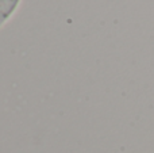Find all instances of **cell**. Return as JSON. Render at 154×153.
Returning <instances> with one entry per match:
<instances>
[{
  "label": "cell",
  "mask_w": 154,
  "mask_h": 153,
  "mask_svg": "<svg viewBox=\"0 0 154 153\" xmlns=\"http://www.w3.org/2000/svg\"><path fill=\"white\" fill-rule=\"evenodd\" d=\"M19 0H0V26L16 8Z\"/></svg>",
  "instance_id": "obj_1"
}]
</instances>
